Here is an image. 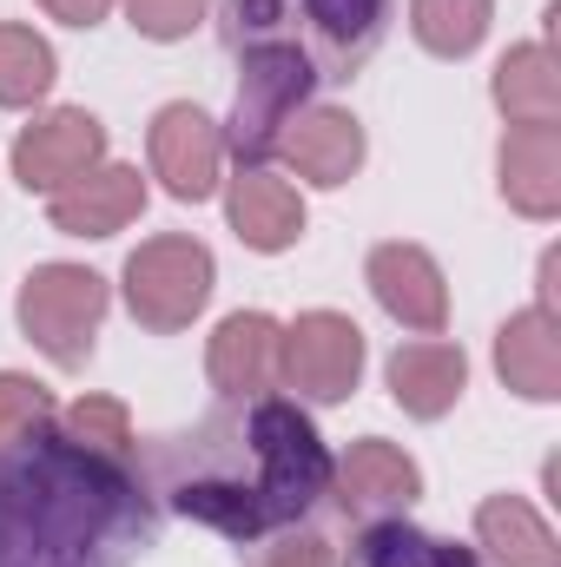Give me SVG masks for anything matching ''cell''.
Wrapping results in <instances>:
<instances>
[{
    "mask_svg": "<svg viewBox=\"0 0 561 567\" xmlns=\"http://www.w3.org/2000/svg\"><path fill=\"white\" fill-rule=\"evenodd\" d=\"M496 185L522 218L549 225L561 212V126H509L496 152Z\"/></svg>",
    "mask_w": 561,
    "mask_h": 567,
    "instance_id": "17",
    "label": "cell"
},
{
    "mask_svg": "<svg viewBox=\"0 0 561 567\" xmlns=\"http://www.w3.org/2000/svg\"><path fill=\"white\" fill-rule=\"evenodd\" d=\"M364 120L357 113H344V106H304L290 126H284L278 140V158L304 178V185H324V192H337V185H350L357 172H364Z\"/></svg>",
    "mask_w": 561,
    "mask_h": 567,
    "instance_id": "12",
    "label": "cell"
},
{
    "mask_svg": "<svg viewBox=\"0 0 561 567\" xmlns=\"http://www.w3.org/2000/svg\"><path fill=\"white\" fill-rule=\"evenodd\" d=\"M120 7H126L133 33L159 40V47L185 40V33H192V27H205V13H212V0H120Z\"/></svg>",
    "mask_w": 561,
    "mask_h": 567,
    "instance_id": "27",
    "label": "cell"
},
{
    "mask_svg": "<svg viewBox=\"0 0 561 567\" xmlns=\"http://www.w3.org/2000/svg\"><path fill=\"white\" fill-rule=\"evenodd\" d=\"M384 377H390V396H397L404 416L442 423L462 403V390H469V357L449 337H410V343H397V357H390Z\"/></svg>",
    "mask_w": 561,
    "mask_h": 567,
    "instance_id": "15",
    "label": "cell"
},
{
    "mask_svg": "<svg viewBox=\"0 0 561 567\" xmlns=\"http://www.w3.org/2000/svg\"><path fill=\"white\" fill-rule=\"evenodd\" d=\"M330 495L350 522H390V515H410L422 495V468L410 449L384 442V435H364L344 449V462H330Z\"/></svg>",
    "mask_w": 561,
    "mask_h": 567,
    "instance_id": "9",
    "label": "cell"
},
{
    "mask_svg": "<svg viewBox=\"0 0 561 567\" xmlns=\"http://www.w3.org/2000/svg\"><path fill=\"white\" fill-rule=\"evenodd\" d=\"M212 284H218V265L198 238L185 231H165V238H145L140 251L126 258L120 271V290H126V310L140 330H192V317L212 303Z\"/></svg>",
    "mask_w": 561,
    "mask_h": 567,
    "instance_id": "5",
    "label": "cell"
},
{
    "mask_svg": "<svg viewBox=\"0 0 561 567\" xmlns=\"http://www.w3.org/2000/svg\"><path fill=\"white\" fill-rule=\"evenodd\" d=\"M317 93V66L304 47H252L238 53V93H232V120L218 126L225 152L238 165H265L278 152L284 126L310 106Z\"/></svg>",
    "mask_w": 561,
    "mask_h": 567,
    "instance_id": "4",
    "label": "cell"
},
{
    "mask_svg": "<svg viewBox=\"0 0 561 567\" xmlns=\"http://www.w3.org/2000/svg\"><path fill=\"white\" fill-rule=\"evenodd\" d=\"M364 330L344 310H304L284 323V383L304 403H344L364 377Z\"/></svg>",
    "mask_w": 561,
    "mask_h": 567,
    "instance_id": "6",
    "label": "cell"
},
{
    "mask_svg": "<svg viewBox=\"0 0 561 567\" xmlns=\"http://www.w3.org/2000/svg\"><path fill=\"white\" fill-rule=\"evenodd\" d=\"M93 165H106V126H100V113H86V106H53V113L27 120L20 140H13V178H20L27 192H40V198L67 192V185L86 178Z\"/></svg>",
    "mask_w": 561,
    "mask_h": 567,
    "instance_id": "7",
    "label": "cell"
},
{
    "mask_svg": "<svg viewBox=\"0 0 561 567\" xmlns=\"http://www.w3.org/2000/svg\"><path fill=\"white\" fill-rule=\"evenodd\" d=\"M225 218L245 238V251H265V258H278V251H290L304 238L297 185L278 178V172H265V165H238V178L225 185Z\"/></svg>",
    "mask_w": 561,
    "mask_h": 567,
    "instance_id": "16",
    "label": "cell"
},
{
    "mask_svg": "<svg viewBox=\"0 0 561 567\" xmlns=\"http://www.w3.org/2000/svg\"><path fill=\"white\" fill-rule=\"evenodd\" d=\"M476 548L489 567H561L555 528L522 495H482L476 502Z\"/></svg>",
    "mask_w": 561,
    "mask_h": 567,
    "instance_id": "20",
    "label": "cell"
},
{
    "mask_svg": "<svg viewBox=\"0 0 561 567\" xmlns=\"http://www.w3.org/2000/svg\"><path fill=\"white\" fill-rule=\"evenodd\" d=\"M60 80V60L47 47V33L0 20V106H40Z\"/></svg>",
    "mask_w": 561,
    "mask_h": 567,
    "instance_id": "23",
    "label": "cell"
},
{
    "mask_svg": "<svg viewBox=\"0 0 561 567\" xmlns=\"http://www.w3.org/2000/svg\"><path fill=\"white\" fill-rule=\"evenodd\" d=\"M145 535L140 475L86 455L60 423L0 449V567H93Z\"/></svg>",
    "mask_w": 561,
    "mask_h": 567,
    "instance_id": "2",
    "label": "cell"
},
{
    "mask_svg": "<svg viewBox=\"0 0 561 567\" xmlns=\"http://www.w3.org/2000/svg\"><path fill=\"white\" fill-rule=\"evenodd\" d=\"M40 7H47L53 20H67V27H100L120 0H40Z\"/></svg>",
    "mask_w": 561,
    "mask_h": 567,
    "instance_id": "29",
    "label": "cell"
},
{
    "mask_svg": "<svg viewBox=\"0 0 561 567\" xmlns=\"http://www.w3.org/2000/svg\"><path fill=\"white\" fill-rule=\"evenodd\" d=\"M496 20V0H410V33L436 60H469Z\"/></svg>",
    "mask_w": 561,
    "mask_h": 567,
    "instance_id": "22",
    "label": "cell"
},
{
    "mask_svg": "<svg viewBox=\"0 0 561 567\" xmlns=\"http://www.w3.org/2000/svg\"><path fill=\"white\" fill-rule=\"evenodd\" d=\"M496 377L522 396V403H555L561 396V317L549 310H516L496 330Z\"/></svg>",
    "mask_w": 561,
    "mask_h": 567,
    "instance_id": "18",
    "label": "cell"
},
{
    "mask_svg": "<svg viewBox=\"0 0 561 567\" xmlns=\"http://www.w3.org/2000/svg\"><path fill=\"white\" fill-rule=\"evenodd\" d=\"M145 212V178L140 165H93L67 192L47 198V225L67 238H113Z\"/></svg>",
    "mask_w": 561,
    "mask_h": 567,
    "instance_id": "14",
    "label": "cell"
},
{
    "mask_svg": "<svg viewBox=\"0 0 561 567\" xmlns=\"http://www.w3.org/2000/svg\"><path fill=\"white\" fill-rule=\"evenodd\" d=\"M133 462L185 522L225 542L284 535L330 495V449L284 396L218 403L192 429L145 442Z\"/></svg>",
    "mask_w": 561,
    "mask_h": 567,
    "instance_id": "1",
    "label": "cell"
},
{
    "mask_svg": "<svg viewBox=\"0 0 561 567\" xmlns=\"http://www.w3.org/2000/svg\"><path fill=\"white\" fill-rule=\"evenodd\" d=\"M297 20H304V53L317 80H350L377 53L390 27V0H297Z\"/></svg>",
    "mask_w": 561,
    "mask_h": 567,
    "instance_id": "13",
    "label": "cell"
},
{
    "mask_svg": "<svg viewBox=\"0 0 561 567\" xmlns=\"http://www.w3.org/2000/svg\"><path fill=\"white\" fill-rule=\"evenodd\" d=\"M205 377L225 403L272 396L284 383V323L272 310H232L205 343Z\"/></svg>",
    "mask_w": 561,
    "mask_h": 567,
    "instance_id": "10",
    "label": "cell"
},
{
    "mask_svg": "<svg viewBox=\"0 0 561 567\" xmlns=\"http://www.w3.org/2000/svg\"><path fill=\"white\" fill-rule=\"evenodd\" d=\"M145 158H152V178L178 198V205H198L218 192V172H225V133L212 113H198L192 100H172L152 113L145 126Z\"/></svg>",
    "mask_w": 561,
    "mask_h": 567,
    "instance_id": "8",
    "label": "cell"
},
{
    "mask_svg": "<svg viewBox=\"0 0 561 567\" xmlns=\"http://www.w3.org/2000/svg\"><path fill=\"white\" fill-rule=\"evenodd\" d=\"M60 435L80 442V449L100 455V462H120V468H133V455H140L133 416H126V403H113V396H80L73 410H60Z\"/></svg>",
    "mask_w": 561,
    "mask_h": 567,
    "instance_id": "24",
    "label": "cell"
},
{
    "mask_svg": "<svg viewBox=\"0 0 561 567\" xmlns=\"http://www.w3.org/2000/svg\"><path fill=\"white\" fill-rule=\"evenodd\" d=\"M265 567H330V548L317 535H284L278 548L265 555Z\"/></svg>",
    "mask_w": 561,
    "mask_h": 567,
    "instance_id": "28",
    "label": "cell"
},
{
    "mask_svg": "<svg viewBox=\"0 0 561 567\" xmlns=\"http://www.w3.org/2000/svg\"><path fill=\"white\" fill-rule=\"evenodd\" d=\"M106 310H113V284L100 271H86V265H33L20 278V297H13L20 337L53 370H86Z\"/></svg>",
    "mask_w": 561,
    "mask_h": 567,
    "instance_id": "3",
    "label": "cell"
},
{
    "mask_svg": "<svg viewBox=\"0 0 561 567\" xmlns=\"http://www.w3.org/2000/svg\"><path fill=\"white\" fill-rule=\"evenodd\" d=\"M344 567H489V561H482V548L442 542L429 528H410L404 515H390V522H364Z\"/></svg>",
    "mask_w": 561,
    "mask_h": 567,
    "instance_id": "21",
    "label": "cell"
},
{
    "mask_svg": "<svg viewBox=\"0 0 561 567\" xmlns=\"http://www.w3.org/2000/svg\"><path fill=\"white\" fill-rule=\"evenodd\" d=\"M225 47L232 53H252V47H304L297 0H225Z\"/></svg>",
    "mask_w": 561,
    "mask_h": 567,
    "instance_id": "25",
    "label": "cell"
},
{
    "mask_svg": "<svg viewBox=\"0 0 561 567\" xmlns=\"http://www.w3.org/2000/svg\"><path fill=\"white\" fill-rule=\"evenodd\" d=\"M364 284H370V297H377L404 330L442 337V323H449V284H442V265H436L422 245H404V238L377 245L370 265H364Z\"/></svg>",
    "mask_w": 561,
    "mask_h": 567,
    "instance_id": "11",
    "label": "cell"
},
{
    "mask_svg": "<svg viewBox=\"0 0 561 567\" xmlns=\"http://www.w3.org/2000/svg\"><path fill=\"white\" fill-rule=\"evenodd\" d=\"M60 423V403L47 396V383L20 377V370H0V449H20L33 435Z\"/></svg>",
    "mask_w": 561,
    "mask_h": 567,
    "instance_id": "26",
    "label": "cell"
},
{
    "mask_svg": "<svg viewBox=\"0 0 561 567\" xmlns=\"http://www.w3.org/2000/svg\"><path fill=\"white\" fill-rule=\"evenodd\" d=\"M496 106L509 126H561V60L549 40H522L496 60V80H489Z\"/></svg>",
    "mask_w": 561,
    "mask_h": 567,
    "instance_id": "19",
    "label": "cell"
}]
</instances>
